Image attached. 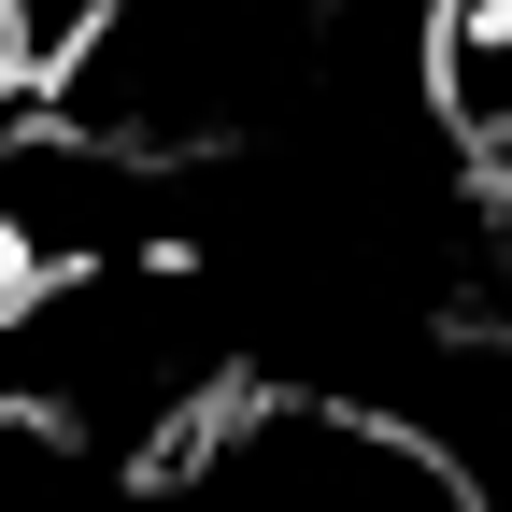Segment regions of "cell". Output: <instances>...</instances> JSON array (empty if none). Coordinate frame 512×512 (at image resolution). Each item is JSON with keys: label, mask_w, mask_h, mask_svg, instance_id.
I'll use <instances>...</instances> for the list:
<instances>
[{"label": "cell", "mask_w": 512, "mask_h": 512, "mask_svg": "<svg viewBox=\"0 0 512 512\" xmlns=\"http://www.w3.org/2000/svg\"><path fill=\"white\" fill-rule=\"evenodd\" d=\"M413 100L470 171L512 157V0H427L413 29Z\"/></svg>", "instance_id": "6da1fadb"}, {"label": "cell", "mask_w": 512, "mask_h": 512, "mask_svg": "<svg viewBox=\"0 0 512 512\" xmlns=\"http://www.w3.org/2000/svg\"><path fill=\"white\" fill-rule=\"evenodd\" d=\"M100 15H114V0H0V29H15V57H29V86H43V72H57V57H72V43H86Z\"/></svg>", "instance_id": "7a4b0ae2"}]
</instances>
